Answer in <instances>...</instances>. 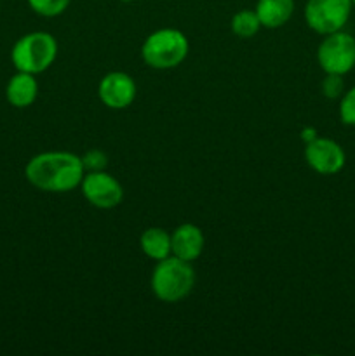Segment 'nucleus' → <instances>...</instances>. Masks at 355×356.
Wrapping results in <instances>:
<instances>
[{
  "label": "nucleus",
  "mask_w": 355,
  "mask_h": 356,
  "mask_svg": "<svg viewBox=\"0 0 355 356\" xmlns=\"http://www.w3.org/2000/svg\"><path fill=\"white\" fill-rule=\"evenodd\" d=\"M120 2H132V0H120Z\"/></svg>",
  "instance_id": "obj_20"
},
{
  "label": "nucleus",
  "mask_w": 355,
  "mask_h": 356,
  "mask_svg": "<svg viewBox=\"0 0 355 356\" xmlns=\"http://www.w3.org/2000/svg\"><path fill=\"white\" fill-rule=\"evenodd\" d=\"M230 26H232V31L239 38H253L260 31L261 23L256 10L242 9L237 14H233Z\"/></svg>",
  "instance_id": "obj_14"
},
{
  "label": "nucleus",
  "mask_w": 355,
  "mask_h": 356,
  "mask_svg": "<svg viewBox=\"0 0 355 356\" xmlns=\"http://www.w3.org/2000/svg\"><path fill=\"white\" fill-rule=\"evenodd\" d=\"M188 38L176 28H160L145 38L141 45V58L150 68L173 70L187 59Z\"/></svg>",
  "instance_id": "obj_3"
},
{
  "label": "nucleus",
  "mask_w": 355,
  "mask_h": 356,
  "mask_svg": "<svg viewBox=\"0 0 355 356\" xmlns=\"http://www.w3.org/2000/svg\"><path fill=\"white\" fill-rule=\"evenodd\" d=\"M204 247V232L197 225L183 222L171 233V250H173V256L180 257V259L194 263L195 259L202 256Z\"/></svg>",
  "instance_id": "obj_10"
},
{
  "label": "nucleus",
  "mask_w": 355,
  "mask_h": 356,
  "mask_svg": "<svg viewBox=\"0 0 355 356\" xmlns=\"http://www.w3.org/2000/svg\"><path fill=\"white\" fill-rule=\"evenodd\" d=\"M84 198L89 202L93 207L101 211H110L124 200V188L118 183L117 177L108 174L106 170H97V172H86L80 183Z\"/></svg>",
  "instance_id": "obj_7"
},
{
  "label": "nucleus",
  "mask_w": 355,
  "mask_h": 356,
  "mask_svg": "<svg viewBox=\"0 0 355 356\" xmlns=\"http://www.w3.org/2000/svg\"><path fill=\"white\" fill-rule=\"evenodd\" d=\"M317 63L324 73L347 75L355 68V38L343 30L324 35L317 49Z\"/></svg>",
  "instance_id": "obj_5"
},
{
  "label": "nucleus",
  "mask_w": 355,
  "mask_h": 356,
  "mask_svg": "<svg viewBox=\"0 0 355 356\" xmlns=\"http://www.w3.org/2000/svg\"><path fill=\"white\" fill-rule=\"evenodd\" d=\"M58 58V42L47 31H31L23 35L10 51V61L17 72L31 75L45 72Z\"/></svg>",
  "instance_id": "obj_4"
},
{
  "label": "nucleus",
  "mask_w": 355,
  "mask_h": 356,
  "mask_svg": "<svg viewBox=\"0 0 355 356\" xmlns=\"http://www.w3.org/2000/svg\"><path fill=\"white\" fill-rule=\"evenodd\" d=\"M322 94L327 99H338L345 94L343 75H334V73H326V79L322 80Z\"/></svg>",
  "instance_id": "obj_18"
},
{
  "label": "nucleus",
  "mask_w": 355,
  "mask_h": 356,
  "mask_svg": "<svg viewBox=\"0 0 355 356\" xmlns=\"http://www.w3.org/2000/svg\"><path fill=\"white\" fill-rule=\"evenodd\" d=\"M6 96L14 108L31 106L38 96V82L35 75L26 72H17L16 75L10 76Z\"/></svg>",
  "instance_id": "obj_11"
},
{
  "label": "nucleus",
  "mask_w": 355,
  "mask_h": 356,
  "mask_svg": "<svg viewBox=\"0 0 355 356\" xmlns=\"http://www.w3.org/2000/svg\"><path fill=\"white\" fill-rule=\"evenodd\" d=\"M352 3H354V6H355V0H352Z\"/></svg>",
  "instance_id": "obj_21"
},
{
  "label": "nucleus",
  "mask_w": 355,
  "mask_h": 356,
  "mask_svg": "<svg viewBox=\"0 0 355 356\" xmlns=\"http://www.w3.org/2000/svg\"><path fill=\"white\" fill-rule=\"evenodd\" d=\"M136 82L124 72H110L100 80L97 96L110 110H124L136 99Z\"/></svg>",
  "instance_id": "obj_9"
},
{
  "label": "nucleus",
  "mask_w": 355,
  "mask_h": 356,
  "mask_svg": "<svg viewBox=\"0 0 355 356\" xmlns=\"http://www.w3.org/2000/svg\"><path fill=\"white\" fill-rule=\"evenodd\" d=\"M82 159L72 152H44L28 160L24 177L31 186L47 193H66L84 179Z\"/></svg>",
  "instance_id": "obj_1"
},
{
  "label": "nucleus",
  "mask_w": 355,
  "mask_h": 356,
  "mask_svg": "<svg viewBox=\"0 0 355 356\" xmlns=\"http://www.w3.org/2000/svg\"><path fill=\"white\" fill-rule=\"evenodd\" d=\"M254 10L260 17L261 26L275 30L284 26L292 17L294 0H258Z\"/></svg>",
  "instance_id": "obj_12"
},
{
  "label": "nucleus",
  "mask_w": 355,
  "mask_h": 356,
  "mask_svg": "<svg viewBox=\"0 0 355 356\" xmlns=\"http://www.w3.org/2000/svg\"><path fill=\"white\" fill-rule=\"evenodd\" d=\"M315 138H317V131H315V129L306 127V129H303V131H301V139H303V141H305V145H306V143L312 141V139H315Z\"/></svg>",
  "instance_id": "obj_19"
},
{
  "label": "nucleus",
  "mask_w": 355,
  "mask_h": 356,
  "mask_svg": "<svg viewBox=\"0 0 355 356\" xmlns=\"http://www.w3.org/2000/svg\"><path fill=\"white\" fill-rule=\"evenodd\" d=\"M80 159H82V165L86 172H97V170L106 169V163H108L106 153L101 152V149L97 148H93L89 149V152H86Z\"/></svg>",
  "instance_id": "obj_16"
},
{
  "label": "nucleus",
  "mask_w": 355,
  "mask_h": 356,
  "mask_svg": "<svg viewBox=\"0 0 355 356\" xmlns=\"http://www.w3.org/2000/svg\"><path fill=\"white\" fill-rule=\"evenodd\" d=\"M33 13L44 17H56L68 9L72 0H26Z\"/></svg>",
  "instance_id": "obj_15"
},
{
  "label": "nucleus",
  "mask_w": 355,
  "mask_h": 356,
  "mask_svg": "<svg viewBox=\"0 0 355 356\" xmlns=\"http://www.w3.org/2000/svg\"><path fill=\"white\" fill-rule=\"evenodd\" d=\"M340 118L345 125L355 127V87L341 96L340 101Z\"/></svg>",
  "instance_id": "obj_17"
},
{
  "label": "nucleus",
  "mask_w": 355,
  "mask_h": 356,
  "mask_svg": "<svg viewBox=\"0 0 355 356\" xmlns=\"http://www.w3.org/2000/svg\"><path fill=\"white\" fill-rule=\"evenodd\" d=\"M305 160L317 174L322 176H333L338 174L345 167L347 155L345 149L341 148L340 143L329 138L312 139L305 146Z\"/></svg>",
  "instance_id": "obj_8"
},
{
  "label": "nucleus",
  "mask_w": 355,
  "mask_h": 356,
  "mask_svg": "<svg viewBox=\"0 0 355 356\" xmlns=\"http://www.w3.org/2000/svg\"><path fill=\"white\" fill-rule=\"evenodd\" d=\"M195 285V271L191 263L169 256L162 261H157L153 268L150 287L153 296L162 302H180L190 296Z\"/></svg>",
  "instance_id": "obj_2"
},
{
  "label": "nucleus",
  "mask_w": 355,
  "mask_h": 356,
  "mask_svg": "<svg viewBox=\"0 0 355 356\" xmlns=\"http://www.w3.org/2000/svg\"><path fill=\"white\" fill-rule=\"evenodd\" d=\"M139 245H141L143 254L153 261H162L166 257L173 256L171 250V235L162 228H152L145 229L139 236Z\"/></svg>",
  "instance_id": "obj_13"
},
{
  "label": "nucleus",
  "mask_w": 355,
  "mask_h": 356,
  "mask_svg": "<svg viewBox=\"0 0 355 356\" xmlns=\"http://www.w3.org/2000/svg\"><path fill=\"white\" fill-rule=\"evenodd\" d=\"M352 7V0H306L305 21L315 33H334L348 23Z\"/></svg>",
  "instance_id": "obj_6"
}]
</instances>
